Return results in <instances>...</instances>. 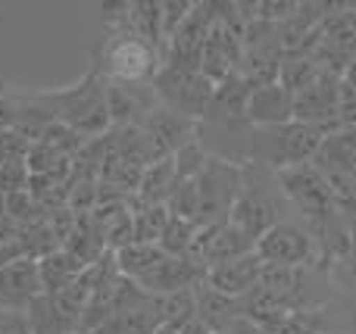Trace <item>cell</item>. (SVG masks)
<instances>
[{
	"label": "cell",
	"instance_id": "6",
	"mask_svg": "<svg viewBox=\"0 0 356 334\" xmlns=\"http://www.w3.org/2000/svg\"><path fill=\"white\" fill-rule=\"evenodd\" d=\"M110 81H129V85H150L160 72V53L154 44L131 35L129 28L113 35L104 47V62Z\"/></svg>",
	"mask_w": 356,
	"mask_h": 334
},
{
	"label": "cell",
	"instance_id": "8",
	"mask_svg": "<svg viewBox=\"0 0 356 334\" xmlns=\"http://www.w3.org/2000/svg\"><path fill=\"white\" fill-rule=\"evenodd\" d=\"M341 91H344V78L322 72L319 81H313L300 94H294V119L313 125V128H322L325 135H334L338 131Z\"/></svg>",
	"mask_w": 356,
	"mask_h": 334
},
{
	"label": "cell",
	"instance_id": "13",
	"mask_svg": "<svg viewBox=\"0 0 356 334\" xmlns=\"http://www.w3.org/2000/svg\"><path fill=\"white\" fill-rule=\"evenodd\" d=\"M156 300V316H160V328H184L188 322L197 319V297H194V287H184V291H172V294H163Z\"/></svg>",
	"mask_w": 356,
	"mask_h": 334
},
{
	"label": "cell",
	"instance_id": "12",
	"mask_svg": "<svg viewBox=\"0 0 356 334\" xmlns=\"http://www.w3.org/2000/svg\"><path fill=\"white\" fill-rule=\"evenodd\" d=\"M116 269L122 278H129L131 285H141L144 278H150V275L160 269V262L166 260V253H163L156 244H129V247L116 250Z\"/></svg>",
	"mask_w": 356,
	"mask_h": 334
},
{
	"label": "cell",
	"instance_id": "4",
	"mask_svg": "<svg viewBox=\"0 0 356 334\" xmlns=\"http://www.w3.org/2000/svg\"><path fill=\"white\" fill-rule=\"evenodd\" d=\"M241 191H244V162L209 153L197 175V200H200L197 225H225Z\"/></svg>",
	"mask_w": 356,
	"mask_h": 334
},
{
	"label": "cell",
	"instance_id": "16",
	"mask_svg": "<svg viewBox=\"0 0 356 334\" xmlns=\"http://www.w3.org/2000/svg\"><path fill=\"white\" fill-rule=\"evenodd\" d=\"M213 334H266L263 325H257L250 316H241V319H234V322H228V325H222L219 331H213Z\"/></svg>",
	"mask_w": 356,
	"mask_h": 334
},
{
	"label": "cell",
	"instance_id": "14",
	"mask_svg": "<svg viewBox=\"0 0 356 334\" xmlns=\"http://www.w3.org/2000/svg\"><path fill=\"white\" fill-rule=\"evenodd\" d=\"M29 185H31V169L25 160L0 162V194H3V197L22 194Z\"/></svg>",
	"mask_w": 356,
	"mask_h": 334
},
{
	"label": "cell",
	"instance_id": "5",
	"mask_svg": "<svg viewBox=\"0 0 356 334\" xmlns=\"http://www.w3.org/2000/svg\"><path fill=\"white\" fill-rule=\"evenodd\" d=\"M154 91L160 106L191 119V122H203L209 103H213L216 85L197 69H181L172 66V62H163L160 72L154 75Z\"/></svg>",
	"mask_w": 356,
	"mask_h": 334
},
{
	"label": "cell",
	"instance_id": "3",
	"mask_svg": "<svg viewBox=\"0 0 356 334\" xmlns=\"http://www.w3.org/2000/svg\"><path fill=\"white\" fill-rule=\"evenodd\" d=\"M275 178L282 194L291 200V206H297L303 212V219L313 222L319 237H341V212L334 206L332 194H328L325 178H322V172L313 162L278 172Z\"/></svg>",
	"mask_w": 356,
	"mask_h": 334
},
{
	"label": "cell",
	"instance_id": "1",
	"mask_svg": "<svg viewBox=\"0 0 356 334\" xmlns=\"http://www.w3.org/2000/svg\"><path fill=\"white\" fill-rule=\"evenodd\" d=\"M29 103L41 106L54 122L63 128L75 131L79 137L85 135H100L110 128V106H106V78L100 69H91L79 85L63 87V91H47V94H25Z\"/></svg>",
	"mask_w": 356,
	"mask_h": 334
},
{
	"label": "cell",
	"instance_id": "7",
	"mask_svg": "<svg viewBox=\"0 0 356 334\" xmlns=\"http://www.w3.org/2000/svg\"><path fill=\"white\" fill-rule=\"evenodd\" d=\"M253 253L269 269H303L319 256V244L309 231L291 222H278L259 237Z\"/></svg>",
	"mask_w": 356,
	"mask_h": 334
},
{
	"label": "cell",
	"instance_id": "10",
	"mask_svg": "<svg viewBox=\"0 0 356 334\" xmlns=\"http://www.w3.org/2000/svg\"><path fill=\"white\" fill-rule=\"evenodd\" d=\"M263 272H266L263 260H259L257 253H244V256H238V260H228V262H222V266L209 269V272L203 275V285H209L213 291L225 294V297L244 300L253 287H259Z\"/></svg>",
	"mask_w": 356,
	"mask_h": 334
},
{
	"label": "cell",
	"instance_id": "9",
	"mask_svg": "<svg viewBox=\"0 0 356 334\" xmlns=\"http://www.w3.org/2000/svg\"><path fill=\"white\" fill-rule=\"evenodd\" d=\"M244 119L250 128H272V125L294 122V94L282 81L257 85L247 94Z\"/></svg>",
	"mask_w": 356,
	"mask_h": 334
},
{
	"label": "cell",
	"instance_id": "18",
	"mask_svg": "<svg viewBox=\"0 0 356 334\" xmlns=\"http://www.w3.org/2000/svg\"><path fill=\"white\" fill-rule=\"evenodd\" d=\"M175 334H213V331H209L203 322H197V319H194V322H188L184 328H178Z\"/></svg>",
	"mask_w": 356,
	"mask_h": 334
},
{
	"label": "cell",
	"instance_id": "19",
	"mask_svg": "<svg viewBox=\"0 0 356 334\" xmlns=\"http://www.w3.org/2000/svg\"><path fill=\"white\" fill-rule=\"evenodd\" d=\"M156 334H175L172 328H160V331H156Z\"/></svg>",
	"mask_w": 356,
	"mask_h": 334
},
{
	"label": "cell",
	"instance_id": "11",
	"mask_svg": "<svg viewBox=\"0 0 356 334\" xmlns=\"http://www.w3.org/2000/svg\"><path fill=\"white\" fill-rule=\"evenodd\" d=\"M194 297H197V322H203L209 331H219L222 325L244 316V303H241V300L225 297V294L213 291V287L203 285V281L194 287Z\"/></svg>",
	"mask_w": 356,
	"mask_h": 334
},
{
	"label": "cell",
	"instance_id": "2",
	"mask_svg": "<svg viewBox=\"0 0 356 334\" xmlns=\"http://www.w3.org/2000/svg\"><path fill=\"white\" fill-rule=\"evenodd\" d=\"M325 137L328 135L322 128H313V125L297 122V119L284 125H272V128H250L244 144V162L266 169L272 175L288 172V169L313 162Z\"/></svg>",
	"mask_w": 356,
	"mask_h": 334
},
{
	"label": "cell",
	"instance_id": "20",
	"mask_svg": "<svg viewBox=\"0 0 356 334\" xmlns=\"http://www.w3.org/2000/svg\"><path fill=\"white\" fill-rule=\"evenodd\" d=\"M350 178H353V185H356V166H353V172H350Z\"/></svg>",
	"mask_w": 356,
	"mask_h": 334
},
{
	"label": "cell",
	"instance_id": "17",
	"mask_svg": "<svg viewBox=\"0 0 356 334\" xmlns=\"http://www.w3.org/2000/svg\"><path fill=\"white\" fill-rule=\"evenodd\" d=\"M344 85L350 87V91H356V53L350 56V62H347V69H344Z\"/></svg>",
	"mask_w": 356,
	"mask_h": 334
},
{
	"label": "cell",
	"instance_id": "15",
	"mask_svg": "<svg viewBox=\"0 0 356 334\" xmlns=\"http://www.w3.org/2000/svg\"><path fill=\"white\" fill-rule=\"evenodd\" d=\"M16 112H19L16 94H13V91H0V131H6V128H13V125H16Z\"/></svg>",
	"mask_w": 356,
	"mask_h": 334
}]
</instances>
